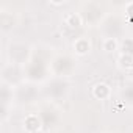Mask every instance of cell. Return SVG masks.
Listing matches in <instances>:
<instances>
[{"label": "cell", "mask_w": 133, "mask_h": 133, "mask_svg": "<svg viewBox=\"0 0 133 133\" xmlns=\"http://www.w3.org/2000/svg\"><path fill=\"white\" fill-rule=\"evenodd\" d=\"M91 49H92L91 39L86 38V36H80V38H77V39L74 41V52H75V55H78V56L88 55V53L91 52Z\"/></svg>", "instance_id": "obj_2"}, {"label": "cell", "mask_w": 133, "mask_h": 133, "mask_svg": "<svg viewBox=\"0 0 133 133\" xmlns=\"http://www.w3.org/2000/svg\"><path fill=\"white\" fill-rule=\"evenodd\" d=\"M52 5H56V6H59V5H64V2H50Z\"/></svg>", "instance_id": "obj_7"}, {"label": "cell", "mask_w": 133, "mask_h": 133, "mask_svg": "<svg viewBox=\"0 0 133 133\" xmlns=\"http://www.w3.org/2000/svg\"><path fill=\"white\" fill-rule=\"evenodd\" d=\"M91 94L94 99L97 100H108L111 97V88L107 85V83H97L92 86L91 89Z\"/></svg>", "instance_id": "obj_3"}, {"label": "cell", "mask_w": 133, "mask_h": 133, "mask_svg": "<svg viewBox=\"0 0 133 133\" xmlns=\"http://www.w3.org/2000/svg\"><path fill=\"white\" fill-rule=\"evenodd\" d=\"M22 124H24V130H25L27 133H36V131H39L41 127H42L41 117H39L38 114H35V113L27 114Z\"/></svg>", "instance_id": "obj_1"}, {"label": "cell", "mask_w": 133, "mask_h": 133, "mask_svg": "<svg viewBox=\"0 0 133 133\" xmlns=\"http://www.w3.org/2000/svg\"><path fill=\"white\" fill-rule=\"evenodd\" d=\"M64 24L71 28H80L83 25V16L80 13H68L64 16Z\"/></svg>", "instance_id": "obj_4"}, {"label": "cell", "mask_w": 133, "mask_h": 133, "mask_svg": "<svg viewBox=\"0 0 133 133\" xmlns=\"http://www.w3.org/2000/svg\"><path fill=\"white\" fill-rule=\"evenodd\" d=\"M117 66L121 69H133V53H127V52H122L117 58Z\"/></svg>", "instance_id": "obj_5"}, {"label": "cell", "mask_w": 133, "mask_h": 133, "mask_svg": "<svg viewBox=\"0 0 133 133\" xmlns=\"http://www.w3.org/2000/svg\"><path fill=\"white\" fill-rule=\"evenodd\" d=\"M102 49H103L107 53L116 52V50H119V41H117L114 36H108V38L103 39V42H102Z\"/></svg>", "instance_id": "obj_6"}]
</instances>
